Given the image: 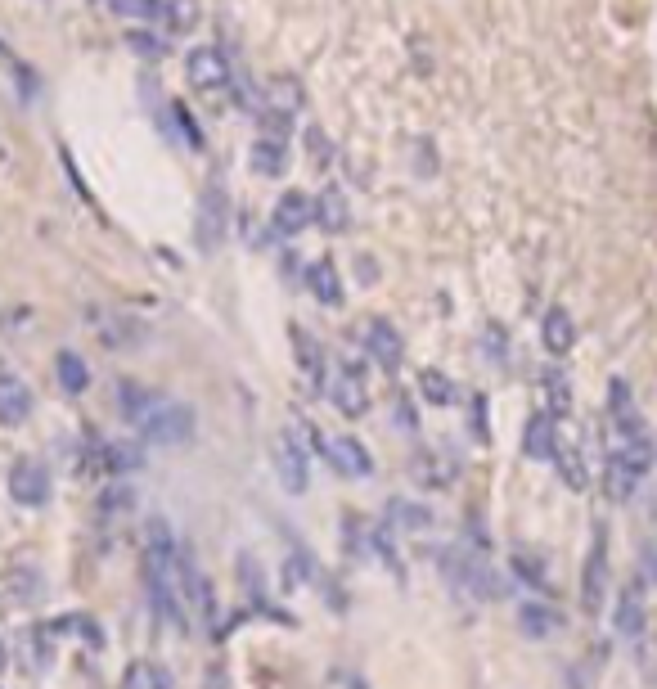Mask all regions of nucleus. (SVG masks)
<instances>
[{"instance_id": "24", "label": "nucleus", "mask_w": 657, "mask_h": 689, "mask_svg": "<svg viewBox=\"0 0 657 689\" xmlns=\"http://www.w3.org/2000/svg\"><path fill=\"white\" fill-rule=\"evenodd\" d=\"M122 689H171V676H167V667H158V662H135V667L126 671Z\"/></svg>"}, {"instance_id": "21", "label": "nucleus", "mask_w": 657, "mask_h": 689, "mask_svg": "<svg viewBox=\"0 0 657 689\" xmlns=\"http://www.w3.org/2000/svg\"><path fill=\"white\" fill-rule=\"evenodd\" d=\"M54 374H59L63 392H72V397H81V392L90 388V370H86V361H81L77 352H59V361H54Z\"/></svg>"}, {"instance_id": "30", "label": "nucleus", "mask_w": 657, "mask_h": 689, "mask_svg": "<svg viewBox=\"0 0 657 689\" xmlns=\"http://www.w3.org/2000/svg\"><path fill=\"white\" fill-rule=\"evenodd\" d=\"M270 104L284 113L302 109V86H297V77H275V82H270Z\"/></svg>"}, {"instance_id": "20", "label": "nucleus", "mask_w": 657, "mask_h": 689, "mask_svg": "<svg viewBox=\"0 0 657 689\" xmlns=\"http://www.w3.org/2000/svg\"><path fill=\"white\" fill-rule=\"evenodd\" d=\"M248 163H252V172H257V176H279V172H284V163H288V145L257 136L248 145Z\"/></svg>"}, {"instance_id": "27", "label": "nucleus", "mask_w": 657, "mask_h": 689, "mask_svg": "<svg viewBox=\"0 0 657 689\" xmlns=\"http://www.w3.org/2000/svg\"><path fill=\"white\" fill-rule=\"evenodd\" d=\"M54 626H32V631L23 635V662L27 667H50V644L54 640H45Z\"/></svg>"}, {"instance_id": "9", "label": "nucleus", "mask_w": 657, "mask_h": 689, "mask_svg": "<svg viewBox=\"0 0 657 689\" xmlns=\"http://www.w3.org/2000/svg\"><path fill=\"white\" fill-rule=\"evenodd\" d=\"M27 415H32V388L18 374H0V424L23 428Z\"/></svg>"}, {"instance_id": "4", "label": "nucleus", "mask_w": 657, "mask_h": 689, "mask_svg": "<svg viewBox=\"0 0 657 689\" xmlns=\"http://www.w3.org/2000/svg\"><path fill=\"white\" fill-rule=\"evenodd\" d=\"M176 568H180V599L189 604V613H194L198 622L212 626V617H216V590H212V581L203 577V568H198L189 554H180Z\"/></svg>"}, {"instance_id": "6", "label": "nucleus", "mask_w": 657, "mask_h": 689, "mask_svg": "<svg viewBox=\"0 0 657 689\" xmlns=\"http://www.w3.org/2000/svg\"><path fill=\"white\" fill-rule=\"evenodd\" d=\"M315 221V199L302 190H288L270 212V239H293Z\"/></svg>"}, {"instance_id": "2", "label": "nucleus", "mask_w": 657, "mask_h": 689, "mask_svg": "<svg viewBox=\"0 0 657 689\" xmlns=\"http://www.w3.org/2000/svg\"><path fill=\"white\" fill-rule=\"evenodd\" d=\"M122 415L153 446H185L194 437V410L185 401H171L162 392L135 388V383H122Z\"/></svg>"}, {"instance_id": "35", "label": "nucleus", "mask_w": 657, "mask_h": 689, "mask_svg": "<svg viewBox=\"0 0 657 689\" xmlns=\"http://www.w3.org/2000/svg\"><path fill=\"white\" fill-rule=\"evenodd\" d=\"M171 118L180 122V131H185V145H189V149H203V131H198V122L189 118V109H185L180 100H171Z\"/></svg>"}, {"instance_id": "32", "label": "nucleus", "mask_w": 657, "mask_h": 689, "mask_svg": "<svg viewBox=\"0 0 657 689\" xmlns=\"http://www.w3.org/2000/svg\"><path fill=\"white\" fill-rule=\"evenodd\" d=\"M0 599H5V608H18L32 599V577L27 572H14V577L0 581Z\"/></svg>"}, {"instance_id": "10", "label": "nucleus", "mask_w": 657, "mask_h": 689, "mask_svg": "<svg viewBox=\"0 0 657 689\" xmlns=\"http://www.w3.org/2000/svg\"><path fill=\"white\" fill-rule=\"evenodd\" d=\"M522 451L536 464H554L558 455V433H554V415H531L522 428Z\"/></svg>"}, {"instance_id": "7", "label": "nucleus", "mask_w": 657, "mask_h": 689, "mask_svg": "<svg viewBox=\"0 0 657 689\" xmlns=\"http://www.w3.org/2000/svg\"><path fill=\"white\" fill-rule=\"evenodd\" d=\"M9 496L18 500V505H45L50 500V469H45L41 460H18L14 469H9Z\"/></svg>"}, {"instance_id": "19", "label": "nucleus", "mask_w": 657, "mask_h": 689, "mask_svg": "<svg viewBox=\"0 0 657 689\" xmlns=\"http://www.w3.org/2000/svg\"><path fill=\"white\" fill-rule=\"evenodd\" d=\"M518 631L527 635V640H549V635L558 631V613L549 604H518Z\"/></svg>"}, {"instance_id": "12", "label": "nucleus", "mask_w": 657, "mask_h": 689, "mask_svg": "<svg viewBox=\"0 0 657 689\" xmlns=\"http://www.w3.org/2000/svg\"><path fill=\"white\" fill-rule=\"evenodd\" d=\"M275 469H279V482H284L288 496H302V491H306V451L297 446L293 433L279 437V460H275Z\"/></svg>"}, {"instance_id": "38", "label": "nucleus", "mask_w": 657, "mask_h": 689, "mask_svg": "<svg viewBox=\"0 0 657 689\" xmlns=\"http://www.w3.org/2000/svg\"><path fill=\"white\" fill-rule=\"evenodd\" d=\"M473 433L486 442V401H482V397L473 401Z\"/></svg>"}, {"instance_id": "8", "label": "nucleus", "mask_w": 657, "mask_h": 689, "mask_svg": "<svg viewBox=\"0 0 657 689\" xmlns=\"http://www.w3.org/2000/svg\"><path fill=\"white\" fill-rule=\"evenodd\" d=\"M225 217H230V199H225V185H207L203 203H198V248H216L225 239Z\"/></svg>"}, {"instance_id": "17", "label": "nucleus", "mask_w": 657, "mask_h": 689, "mask_svg": "<svg viewBox=\"0 0 657 689\" xmlns=\"http://www.w3.org/2000/svg\"><path fill=\"white\" fill-rule=\"evenodd\" d=\"M108 10L135 28H158L167 19V0H108Z\"/></svg>"}, {"instance_id": "5", "label": "nucleus", "mask_w": 657, "mask_h": 689, "mask_svg": "<svg viewBox=\"0 0 657 689\" xmlns=\"http://www.w3.org/2000/svg\"><path fill=\"white\" fill-rule=\"evenodd\" d=\"M581 604H585V613H603V604H608V541H603V532L594 536L590 554H585Z\"/></svg>"}, {"instance_id": "40", "label": "nucleus", "mask_w": 657, "mask_h": 689, "mask_svg": "<svg viewBox=\"0 0 657 689\" xmlns=\"http://www.w3.org/2000/svg\"><path fill=\"white\" fill-rule=\"evenodd\" d=\"M0 667H5V644H0Z\"/></svg>"}, {"instance_id": "29", "label": "nucleus", "mask_w": 657, "mask_h": 689, "mask_svg": "<svg viewBox=\"0 0 657 689\" xmlns=\"http://www.w3.org/2000/svg\"><path fill=\"white\" fill-rule=\"evenodd\" d=\"M545 397H549V415L554 419L572 415V388H567L563 374H545Z\"/></svg>"}, {"instance_id": "14", "label": "nucleus", "mask_w": 657, "mask_h": 689, "mask_svg": "<svg viewBox=\"0 0 657 689\" xmlns=\"http://www.w3.org/2000/svg\"><path fill=\"white\" fill-rule=\"evenodd\" d=\"M540 338H545V352L549 356H567L576 347V325L563 307H549L545 320H540Z\"/></svg>"}, {"instance_id": "1", "label": "nucleus", "mask_w": 657, "mask_h": 689, "mask_svg": "<svg viewBox=\"0 0 657 689\" xmlns=\"http://www.w3.org/2000/svg\"><path fill=\"white\" fill-rule=\"evenodd\" d=\"M176 545L162 518H149V541H144V590H149V604L162 622H171L176 631H185V599H180V568H176Z\"/></svg>"}, {"instance_id": "37", "label": "nucleus", "mask_w": 657, "mask_h": 689, "mask_svg": "<svg viewBox=\"0 0 657 689\" xmlns=\"http://www.w3.org/2000/svg\"><path fill=\"white\" fill-rule=\"evenodd\" d=\"M131 46L135 50H140V55H162V46H158V41H153V37H144V32H131Z\"/></svg>"}, {"instance_id": "3", "label": "nucleus", "mask_w": 657, "mask_h": 689, "mask_svg": "<svg viewBox=\"0 0 657 689\" xmlns=\"http://www.w3.org/2000/svg\"><path fill=\"white\" fill-rule=\"evenodd\" d=\"M185 77L194 91H225V86L234 82V68H230V59H225V50L194 46L185 55Z\"/></svg>"}, {"instance_id": "26", "label": "nucleus", "mask_w": 657, "mask_h": 689, "mask_svg": "<svg viewBox=\"0 0 657 689\" xmlns=\"http://www.w3.org/2000/svg\"><path fill=\"white\" fill-rule=\"evenodd\" d=\"M419 388H423V397H428L432 406H455V401H459L455 383H450L441 370H423L419 374Z\"/></svg>"}, {"instance_id": "18", "label": "nucleus", "mask_w": 657, "mask_h": 689, "mask_svg": "<svg viewBox=\"0 0 657 689\" xmlns=\"http://www.w3.org/2000/svg\"><path fill=\"white\" fill-rule=\"evenodd\" d=\"M306 289H311V298L324 302V307H338L342 302V284H338V271H333L329 257H320L315 266H306Z\"/></svg>"}, {"instance_id": "16", "label": "nucleus", "mask_w": 657, "mask_h": 689, "mask_svg": "<svg viewBox=\"0 0 657 689\" xmlns=\"http://www.w3.org/2000/svg\"><path fill=\"white\" fill-rule=\"evenodd\" d=\"M612 626H617V635H626V640H639V635H644V599H639V586L621 590Z\"/></svg>"}, {"instance_id": "23", "label": "nucleus", "mask_w": 657, "mask_h": 689, "mask_svg": "<svg viewBox=\"0 0 657 689\" xmlns=\"http://www.w3.org/2000/svg\"><path fill=\"white\" fill-rule=\"evenodd\" d=\"M99 464H104L108 473H131V469H140V446L135 442H104L99 446Z\"/></svg>"}, {"instance_id": "11", "label": "nucleus", "mask_w": 657, "mask_h": 689, "mask_svg": "<svg viewBox=\"0 0 657 689\" xmlns=\"http://www.w3.org/2000/svg\"><path fill=\"white\" fill-rule=\"evenodd\" d=\"M324 455H329L333 469L347 473V478H369V473H374V460H369V451L356 437H333V442H324Z\"/></svg>"}, {"instance_id": "13", "label": "nucleus", "mask_w": 657, "mask_h": 689, "mask_svg": "<svg viewBox=\"0 0 657 689\" xmlns=\"http://www.w3.org/2000/svg\"><path fill=\"white\" fill-rule=\"evenodd\" d=\"M365 352L374 356L383 370H396L401 365V334L392 329V320H369L365 329Z\"/></svg>"}, {"instance_id": "15", "label": "nucleus", "mask_w": 657, "mask_h": 689, "mask_svg": "<svg viewBox=\"0 0 657 689\" xmlns=\"http://www.w3.org/2000/svg\"><path fill=\"white\" fill-rule=\"evenodd\" d=\"M329 397H333V406H338L342 415H365L369 397H365V379H360L356 365H347V370L338 374V383L329 388Z\"/></svg>"}, {"instance_id": "39", "label": "nucleus", "mask_w": 657, "mask_h": 689, "mask_svg": "<svg viewBox=\"0 0 657 689\" xmlns=\"http://www.w3.org/2000/svg\"><path fill=\"white\" fill-rule=\"evenodd\" d=\"M207 689H225V671H221V667L207 671Z\"/></svg>"}, {"instance_id": "28", "label": "nucleus", "mask_w": 657, "mask_h": 689, "mask_svg": "<svg viewBox=\"0 0 657 689\" xmlns=\"http://www.w3.org/2000/svg\"><path fill=\"white\" fill-rule=\"evenodd\" d=\"M293 343H297V361H302V370H311L315 379L324 374V352H320V343H315L311 334H306L302 325H293Z\"/></svg>"}, {"instance_id": "41", "label": "nucleus", "mask_w": 657, "mask_h": 689, "mask_svg": "<svg viewBox=\"0 0 657 689\" xmlns=\"http://www.w3.org/2000/svg\"><path fill=\"white\" fill-rule=\"evenodd\" d=\"M351 689H365V685H360V680H356V685H351Z\"/></svg>"}, {"instance_id": "36", "label": "nucleus", "mask_w": 657, "mask_h": 689, "mask_svg": "<svg viewBox=\"0 0 657 689\" xmlns=\"http://www.w3.org/2000/svg\"><path fill=\"white\" fill-rule=\"evenodd\" d=\"M306 149H311V158H315V163H329V158H333V145H329V136H324L320 127H311V131H306Z\"/></svg>"}, {"instance_id": "31", "label": "nucleus", "mask_w": 657, "mask_h": 689, "mask_svg": "<svg viewBox=\"0 0 657 689\" xmlns=\"http://www.w3.org/2000/svg\"><path fill=\"white\" fill-rule=\"evenodd\" d=\"M198 19V5L194 0H167V19H162V28L167 32H189Z\"/></svg>"}, {"instance_id": "25", "label": "nucleus", "mask_w": 657, "mask_h": 689, "mask_svg": "<svg viewBox=\"0 0 657 689\" xmlns=\"http://www.w3.org/2000/svg\"><path fill=\"white\" fill-rule=\"evenodd\" d=\"M635 482H639V473L630 469V464L621 460L617 451H612V455H608V491H612V500H630Z\"/></svg>"}, {"instance_id": "33", "label": "nucleus", "mask_w": 657, "mask_h": 689, "mask_svg": "<svg viewBox=\"0 0 657 689\" xmlns=\"http://www.w3.org/2000/svg\"><path fill=\"white\" fill-rule=\"evenodd\" d=\"M554 464H558V473H563V478H567V487H585V469H581V455H576L572 446H558Z\"/></svg>"}, {"instance_id": "34", "label": "nucleus", "mask_w": 657, "mask_h": 689, "mask_svg": "<svg viewBox=\"0 0 657 689\" xmlns=\"http://www.w3.org/2000/svg\"><path fill=\"white\" fill-rule=\"evenodd\" d=\"M513 572H518L527 586H545V568H540V559H531L527 550H518L513 554Z\"/></svg>"}, {"instance_id": "22", "label": "nucleus", "mask_w": 657, "mask_h": 689, "mask_svg": "<svg viewBox=\"0 0 657 689\" xmlns=\"http://www.w3.org/2000/svg\"><path fill=\"white\" fill-rule=\"evenodd\" d=\"M315 221H320L324 230H342V226H347V199H342L338 185L320 190V199H315Z\"/></svg>"}]
</instances>
